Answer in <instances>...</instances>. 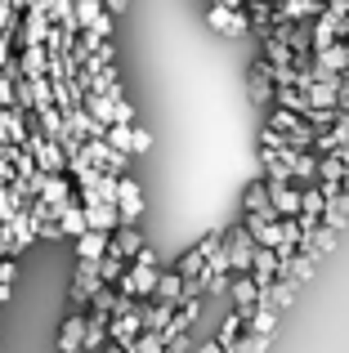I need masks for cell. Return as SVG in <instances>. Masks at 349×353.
Wrapping results in <instances>:
<instances>
[{
  "label": "cell",
  "instance_id": "7",
  "mask_svg": "<svg viewBox=\"0 0 349 353\" xmlns=\"http://www.w3.org/2000/svg\"><path fill=\"white\" fill-rule=\"evenodd\" d=\"M63 228H68V233H81V237H86V215H81V210H63Z\"/></svg>",
  "mask_w": 349,
  "mask_h": 353
},
{
  "label": "cell",
  "instance_id": "4",
  "mask_svg": "<svg viewBox=\"0 0 349 353\" xmlns=\"http://www.w3.org/2000/svg\"><path fill=\"white\" fill-rule=\"evenodd\" d=\"M318 63H323V72H341V68H349V50L345 45H323Z\"/></svg>",
  "mask_w": 349,
  "mask_h": 353
},
{
  "label": "cell",
  "instance_id": "9",
  "mask_svg": "<svg viewBox=\"0 0 349 353\" xmlns=\"http://www.w3.org/2000/svg\"><path fill=\"white\" fill-rule=\"evenodd\" d=\"M264 349H269V336H251L237 345V353H264Z\"/></svg>",
  "mask_w": 349,
  "mask_h": 353
},
{
  "label": "cell",
  "instance_id": "10",
  "mask_svg": "<svg viewBox=\"0 0 349 353\" xmlns=\"http://www.w3.org/2000/svg\"><path fill=\"white\" fill-rule=\"evenodd\" d=\"M112 9H126V0H112Z\"/></svg>",
  "mask_w": 349,
  "mask_h": 353
},
{
  "label": "cell",
  "instance_id": "3",
  "mask_svg": "<svg viewBox=\"0 0 349 353\" xmlns=\"http://www.w3.org/2000/svg\"><path fill=\"white\" fill-rule=\"evenodd\" d=\"M210 27H215V32H224V36H242V32H246V23H237V18L228 14L224 5L210 9Z\"/></svg>",
  "mask_w": 349,
  "mask_h": 353
},
{
  "label": "cell",
  "instance_id": "1",
  "mask_svg": "<svg viewBox=\"0 0 349 353\" xmlns=\"http://www.w3.org/2000/svg\"><path fill=\"white\" fill-rule=\"evenodd\" d=\"M117 197H121V215L126 219L139 215V183L134 179H117Z\"/></svg>",
  "mask_w": 349,
  "mask_h": 353
},
{
  "label": "cell",
  "instance_id": "8",
  "mask_svg": "<svg viewBox=\"0 0 349 353\" xmlns=\"http://www.w3.org/2000/svg\"><path fill=\"white\" fill-rule=\"evenodd\" d=\"M99 250H103V237H99V233H86V237H81V255H86V259H94Z\"/></svg>",
  "mask_w": 349,
  "mask_h": 353
},
{
  "label": "cell",
  "instance_id": "6",
  "mask_svg": "<svg viewBox=\"0 0 349 353\" xmlns=\"http://www.w3.org/2000/svg\"><path fill=\"white\" fill-rule=\"evenodd\" d=\"M77 18H81V23H90L94 32H103V18H99V5H94V0H81V5H77Z\"/></svg>",
  "mask_w": 349,
  "mask_h": 353
},
{
  "label": "cell",
  "instance_id": "5",
  "mask_svg": "<svg viewBox=\"0 0 349 353\" xmlns=\"http://www.w3.org/2000/svg\"><path fill=\"white\" fill-rule=\"evenodd\" d=\"M126 286H130V291H139V295H148L152 286H157V273H152V268H134Z\"/></svg>",
  "mask_w": 349,
  "mask_h": 353
},
{
  "label": "cell",
  "instance_id": "2",
  "mask_svg": "<svg viewBox=\"0 0 349 353\" xmlns=\"http://www.w3.org/2000/svg\"><path fill=\"white\" fill-rule=\"evenodd\" d=\"M269 201H273V210H282V215H296V210H300V197H296V192H291L282 179L269 188Z\"/></svg>",
  "mask_w": 349,
  "mask_h": 353
}]
</instances>
